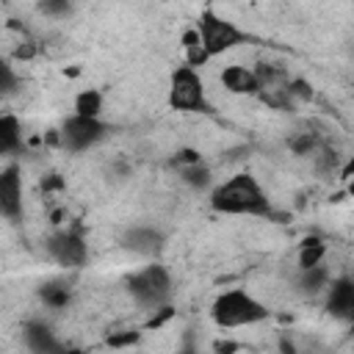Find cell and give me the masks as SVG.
Masks as SVG:
<instances>
[{
    "label": "cell",
    "mask_w": 354,
    "mask_h": 354,
    "mask_svg": "<svg viewBox=\"0 0 354 354\" xmlns=\"http://www.w3.org/2000/svg\"><path fill=\"white\" fill-rule=\"evenodd\" d=\"M207 202L221 216H274L271 199L252 171H235L227 180L213 183V188L207 191Z\"/></svg>",
    "instance_id": "cell-1"
},
{
    "label": "cell",
    "mask_w": 354,
    "mask_h": 354,
    "mask_svg": "<svg viewBox=\"0 0 354 354\" xmlns=\"http://www.w3.org/2000/svg\"><path fill=\"white\" fill-rule=\"evenodd\" d=\"M210 318L218 329H241V326H254V324L268 321L271 310L257 296H252L246 288H230L213 299Z\"/></svg>",
    "instance_id": "cell-2"
},
{
    "label": "cell",
    "mask_w": 354,
    "mask_h": 354,
    "mask_svg": "<svg viewBox=\"0 0 354 354\" xmlns=\"http://www.w3.org/2000/svg\"><path fill=\"white\" fill-rule=\"evenodd\" d=\"M124 285H127V293L133 296V301L147 310H163L174 290L171 274L163 263H149V266L133 271Z\"/></svg>",
    "instance_id": "cell-3"
},
{
    "label": "cell",
    "mask_w": 354,
    "mask_h": 354,
    "mask_svg": "<svg viewBox=\"0 0 354 354\" xmlns=\"http://www.w3.org/2000/svg\"><path fill=\"white\" fill-rule=\"evenodd\" d=\"M194 28H196V33H199V41H202V50H205L207 61L216 58V55H224V53L235 50L238 44H243V41L249 39L246 30H241L232 19L216 14L210 6H205V8L199 11V19H196Z\"/></svg>",
    "instance_id": "cell-4"
},
{
    "label": "cell",
    "mask_w": 354,
    "mask_h": 354,
    "mask_svg": "<svg viewBox=\"0 0 354 354\" xmlns=\"http://www.w3.org/2000/svg\"><path fill=\"white\" fill-rule=\"evenodd\" d=\"M169 108L180 113H205L207 111V88L194 66H174L169 75V91H166Z\"/></svg>",
    "instance_id": "cell-5"
},
{
    "label": "cell",
    "mask_w": 354,
    "mask_h": 354,
    "mask_svg": "<svg viewBox=\"0 0 354 354\" xmlns=\"http://www.w3.org/2000/svg\"><path fill=\"white\" fill-rule=\"evenodd\" d=\"M111 133V124L102 122V119H86V116H75L69 113L61 127H58V144L72 152V155H80V152H88L94 149L97 144H102Z\"/></svg>",
    "instance_id": "cell-6"
},
{
    "label": "cell",
    "mask_w": 354,
    "mask_h": 354,
    "mask_svg": "<svg viewBox=\"0 0 354 354\" xmlns=\"http://www.w3.org/2000/svg\"><path fill=\"white\" fill-rule=\"evenodd\" d=\"M44 249H47L50 260L58 263L61 268H83L88 260V243H86V235L80 232V227L55 230L44 241Z\"/></svg>",
    "instance_id": "cell-7"
},
{
    "label": "cell",
    "mask_w": 354,
    "mask_h": 354,
    "mask_svg": "<svg viewBox=\"0 0 354 354\" xmlns=\"http://www.w3.org/2000/svg\"><path fill=\"white\" fill-rule=\"evenodd\" d=\"M25 210V188H22V169L19 163H8L0 169V218L19 221Z\"/></svg>",
    "instance_id": "cell-8"
},
{
    "label": "cell",
    "mask_w": 354,
    "mask_h": 354,
    "mask_svg": "<svg viewBox=\"0 0 354 354\" xmlns=\"http://www.w3.org/2000/svg\"><path fill=\"white\" fill-rule=\"evenodd\" d=\"M119 243L127 252H133V254L152 257V254H158L166 246V232L158 230V227H152V224H133V227H127L122 232Z\"/></svg>",
    "instance_id": "cell-9"
},
{
    "label": "cell",
    "mask_w": 354,
    "mask_h": 354,
    "mask_svg": "<svg viewBox=\"0 0 354 354\" xmlns=\"http://www.w3.org/2000/svg\"><path fill=\"white\" fill-rule=\"evenodd\" d=\"M22 343L30 354H66V346L58 340L50 324L30 318L22 324Z\"/></svg>",
    "instance_id": "cell-10"
},
{
    "label": "cell",
    "mask_w": 354,
    "mask_h": 354,
    "mask_svg": "<svg viewBox=\"0 0 354 354\" xmlns=\"http://www.w3.org/2000/svg\"><path fill=\"white\" fill-rule=\"evenodd\" d=\"M326 313L340 318V321L354 318V279L348 274H340V277L329 279V285H326Z\"/></svg>",
    "instance_id": "cell-11"
},
{
    "label": "cell",
    "mask_w": 354,
    "mask_h": 354,
    "mask_svg": "<svg viewBox=\"0 0 354 354\" xmlns=\"http://www.w3.org/2000/svg\"><path fill=\"white\" fill-rule=\"evenodd\" d=\"M218 80H221V86H224L230 94H241V97H254V94H260V77H257V69H252V66L230 64V66L221 69Z\"/></svg>",
    "instance_id": "cell-12"
},
{
    "label": "cell",
    "mask_w": 354,
    "mask_h": 354,
    "mask_svg": "<svg viewBox=\"0 0 354 354\" xmlns=\"http://www.w3.org/2000/svg\"><path fill=\"white\" fill-rule=\"evenodd\" d=\"M22 149V122L14 113H0V158Z\"/></svg>",
    "instance_id": "cell-13"
},
{
    "label": "cell",
    "mask_w": 354,
    "mask_h": 354,
    "mask_svg": "<svg viewBox=\"0 0 354 354\" xmlns=\"http://www.w3.org/2000/svg\"><path fill=\"white\" fill-rule=\"evenodd\" d=\"M102 105H105V97L100 88H80L72 100V113L86 116V119H100Z\"/></svg>",
    "instance_id": "cell-14"
},
{
    "label": "cell",
    "mask_w": 354,
    "mask_h": 354,
    "mask_svg": "<svg viewBox=\"0 0 354 354\" xmlns=\"http://www.w3.org/2000/svg\"><path fill=\"white\" fill-rule=\"evenodd\" d=\"M183 53H185V66L199 69V66L207 64V55H205V50H202V41H199L196 28L183 30Z\"/></svg>",
    "instance_id": "cell-15"
},
{
    "label": "cell",
    "mask_w": 354,
    "mask_h": 354,
    "mask_svg": "<svg viewBox=\"0 0 354 354\" xmlns=\"http://www.w3.org/2000/svg\"><path fill=\"white\" fill-rule=\"evenodd\" d=\"M299 288L304 290V293H318V290H326V285H329V271L324 268V263L321 266H313V268H299Z\"/></svg>",
    "instance_id": "cell-16"
},
{
    "label": "cell",
    "mask_w": 354,
    "mask_h": 354,
    "mask_svg": "<svg viewBox=\"0 0 354 354\" xmlns=\"http://www.w3.org/2000/svg\"><path fill=\"white\" fill-rule=\"evenodd\" d=\"M180 177H183L185 185H191V188H196V191H202V188H213V174H210V169H207L202 160L183 166V169H180Z\"/></svg>",
    "instance_id": "cell-17"
},
{
    "label": "cell",
    "mask_w": 354,
    "mask_h": 354,
    "mask_svg": "<svg viewBox=\"0 0 354 354\" xmlns=\"http://www.w3.org/2000/svg\"><path fill=\"white\" fill-rule=\"evenodd\" d=\"M324 254H326V246L321 241H304L301 249H299V268H313V266H321L324 263Z\"/></svg>",
    "instance_id": "cell-18"
},
{
    "label": "cell",
    "mask_w": 354,
    "mask_h": 354,
    "mask_svg": "<svg viewBox=\"0 0 354 354\" xmlns=\"http://www.w3.org/2000/svg\"><path fill=\"white\" fill-rule=\"evenodd\" d=\"M39 296H41V301H44L50 310H64V307L69 304V290H66L64 285H55V282L41 285Z\"/></svg>",
    "instance_id": "cell-19"
},
{
    "label": "cell",
    "mask_w": 354,
    "mask_h": 354,
    "mask_svg": "<svg viewBox=\"0 0 354 354\" xmlns=\"http://www.w3.org/2000/svg\"><path fill=\"white\" fill-rule=\"evenodd\" d=\"M17 88H19V75L14 72L11 61L0 55V97H11L17 94Z\"/></svg>",
    "instance_id": "cell-20"
},
{
    "label": "cell",
    "mask_w": 354,
    "mask_h": 354,
    "mask_svg": "<svg viewBox=\"0 0 354 354\" xmlns=\"http://www.w3.org/2000/svg\"><path fill=\"white\" fill-rule=\"evenodd\" d=\"M39 11L47 14V17H66V14H72V3H66V0H44V3H39Z\"/></svg>",
    "instance_id": "cell-21"
},
{
    "label": "cell",
    "mask_w": 354,
    "mask_h": 354,
    "mask_svg": "<svg viewBox=\"0 0 354 354\" xmlns=\"http://www.w3.org/2000/svg\"><path fill=\"white\" fill-rule=\"evenodd\" d=\"M177 354H199V348H196L194 337H185V340H183V346L177 348Z\"/></svg>",
    "instance_id": "cell-22"
},
{
    "label": "cell",
    "mask_w": 354,
    "mask_h": 354,
    "mask_svg": "<svg viewBox=\"0 0 354 354\" xmlns=\"http://www.w3.org/2000/svg\"><path fill=\"white\" fill-rule=\"evenodd\" d=\"M282 354H299V351H296V348H293L288 340H282Z\"/></svg>",
    "instance_id": "cell-23"
}]
</instances>
